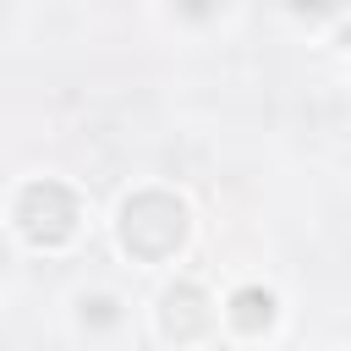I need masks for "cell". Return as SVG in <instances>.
<instances>
[{"mask_svg": "<svg viewBox=\"0 0 351 351\" xmlns=\"http://www.w3.org/2000/svg\"><path fill=\"white\" fill-rule=\"evenodd\" d=\"M269 318H274V296H269V291H236V296H230V324H236V329L252 335V329L269 324Z\"/></svg>", "mask_w": 351, "mask_h": 351, "instance_id": "2", "label": "cell"}, {"mask_svg": "<svg viewBox=\"0 0 351 351\" xmlns=\"http://www.w3.org/2000/svg\"><path fill=\"white\" fill-rule=\"evenodd\" d=\"M88 318H93V324H115V296H93V302L82 296V324H88Z\"/></svg>", "mask_w": 351, "mask_h": 351, "instance_id": "3", "label": "cell"}, {"mask_svg": "<svg viewBox=\"0 0 351 351\" xmlns=\"http://www.w3.org/2000/svg\"><path fill=\"white\" fill-rule=\"evenodd\" d=\"M16 219H22V230H27L33 241H66V236H71V225H77V203H71V192H66V186L38 181V186H27V192H22Z\"/></svg>", "mask_w": 351, "mask_h": 351, "instance_id": "1", "label": "cell"}, {"mask_svg": "<svg viewBox=\"0 0 351 351\" xmlns=\"http://www.w3.org/2000/svg\"><path fill=\"white\" fill-rule=\"evenodd\" d=\"M291 5H296V11H313V16H318V11H335L340 0H291Z\"/></svg>", "mask_w": 351, "mask_h": 351, "instance_id": "4", "label": "cell"}, {"mask_svg": "<svg viewBox=\"0 0 351 351\" xmlns=\"http://www.w3.org/2000/svg\"><path fill=\"white\" fill-rule=\"evenodd\" d=\"M186 11H197V16H203V11H208V0H186Z\"/></svg>", "mask_w": 351, "mask_h": 351, "instance_id": "5", "label": "cell"}]
</instances>
